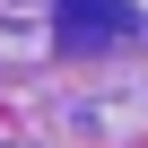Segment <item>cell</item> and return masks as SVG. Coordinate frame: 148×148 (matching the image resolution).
<instances>
[{"mask_svg":"<svg viewBox=\"0 0 148 148\" xmlns=\"http://www.w3.org/2000/svg\"><path fill=\"white\" fill-rule=\"evenodd\" d=\"M61 52H96V44H122V35H139V9L131 0H61Z\"/></svg>","mask_w":148,"mask_h":148,"instance_id":"cell-1","label":"cell"}]
</instances>
